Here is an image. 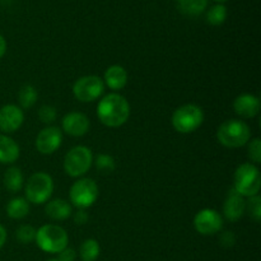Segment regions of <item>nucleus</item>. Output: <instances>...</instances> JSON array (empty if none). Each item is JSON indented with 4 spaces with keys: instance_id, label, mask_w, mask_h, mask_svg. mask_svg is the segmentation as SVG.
I'll return each instance as SVG.
<instances>
[{
    "instance_id": "obj_17",
    "label": "nucleus",
    "mask_w": 261,
    "mask_h": 261,
    "mask_svg": "<svg viewBox=\"0 0 261 261\" xmlns=\"http://www.w3.org/2000/svg\"><path fill=\"white\" fill-rule=\"evenodd\" d=\"M20 149L14 139L5 134H0V163L12 165L19 158Z\"/></svg>"
},
{
    "instance_id": "obj_9",
    "label": "nucleus",
    "mask_w": 261,
    "mask_h": 261,
    "mask_svg": "<svg viewBox=\"0 0 261 261\" xmlns=\"http://www.w3.org/2000/svg\"><path fill=\"white\" fill-rule=\"evenodd\" d=\"M105 83L97 75H84L76 79L73 84V94L78 101L83 103L98 99L105 92Z\"/></svg>"
},
{
    "instance_id": "obj_30",
    "label": "nucleus",
    "mask_w": 261,
    "mask_h": 261,
    "mask_svg": "<svg viewBox=\"0 0 261 261\" xmlns=\"http://www.w3.org/2000/svg\"><path fill=\"white\" fill-rule=\"evenodd\" d=\"M219 244L222 245L226 249H229V247H233L234 244H236V236L233 234V232L226 231L219 236Z\"/></svg>"
},
{
    "instance_id": "obj_1",
    "label": "nucleus",
    "mask_w": 261,
    "mask_h": 261,
    "mask_svg": "<svg viewBox=\"0 0 261 261\" xmlns=\"http://www.w3.org/2000/svg\"><path fill=\"white\" fill-rule=\"evenodd\" d=\"M97 117L107 127H120L130 117V105L121 94L109 93L97 105Z\"/></svg>"
},
{
    "instance_id": "obj_26",
    "label": "nucleus",
    "mask_w": 261,
    "mask_h": 261,
    "mask_svg": "<svg viewBox=\"0 0 261 261\" xmlns=\"http://www.w3.org/2000/svg\"><path fill=\"white\" fill-rule=\"evenodd\" d=\"M36 232H37V229L31 226V224H22L15 231V239L23 245L31 244V242L35 241Z\"/></svg>"
},
{
    "instance_id": "obj_5",
    "label": "nucleus",
    "mask_w": 261,
    "mask_h": 261,
    "mask_svg": "<svg viewBox=\"0 0 261 261\" xmlns=\"http://www.w3.org/2000/svg\"><path fill=\"white\" fill-rule=\"evenodd\" d=\"M172 126L180 134H190L198 130L204 122V111L194 103L177 107L172 114Z\"/></svg>"
},
{
    "instance_id": "obj_16",
    "label": "nucleus",
    "mask_w": 261,
    "mask_h": 261,
    "mask_svg": "<svg viewBox=\"0 0 261 261\" xmlns=\"http://www.w3.org/2000/svg\"><path fill=\"white\" fill-rule=\"evenodd\" d=\"M127 79H129V75L124 66L111 65L106 69L102 81H103L105 86L109 87L111 91H121L122 88L126 87Z\"/></svg>"
},
{
    "instance_id": "obj_15",
    "label": "nucleus",
    "mask_w": 261,
    "mask_h": 261,
    "mask_svg": "<svg viewBox=\"0 0 261 261\" xmlns=\"http://www.w3.org/2000/svg\"><path fill=\"white\" fill-rule=\"evenodd\" d=\"M260 98L255 94H240L233 101V110L242 119H252L260 112Z\"/></svg>"
},
{
    "instance_id": "obj_12",
    "label": "nucleus",
    "mask_w": 261,
    "mask_h": 261,
    "mask_svg": "<svg viewBox=\"0 0 261 261\" xmlns=\"http://www.w3.org/2000/svg\"><path fill=\"white\" fill-rule=\"evenodd\" d=\"M24 114L17 105H5L0 109V132L3 134H13L22 126Z\"/></svg>"
},
{
    "instance_id": "obj_34",
    "label": "nucleus",
    "mask_w": 261,
    "mask_h": 261,
    "mask_svg": "<svg viewBox=\"0 0 261 261\" xmlns=\"http://www.w3.org/2000/svg\"><path fill=\"white\" fill-rule=\"evenodd\" d=\"M5 53H7V41L0 35V59L5 55Z\"/></svg>"
},
{
    "instance_id": "obj_10",
    "label": "nucleus",
    "mask_w": 261,
    "mask_h": 261,
    "mask_svg": "<svg viewBox=\"0 0 261 261\" xmlns=\"http://www.w3.org/2000/svg\"><path fill=\"white\" fill-rule=\"evenodd\" d=\"M194 228L203 236H213L223 228V218L216 209H201L194 217Z\"/></svg>"
},
{
    "instance_id": "obj_19",
    "label": "nucleus",
    "mask_w": 261,
    "mask_h": 261,
    "mask_svg": "<svg viewBox=\"0 0 261 261\" xmlns=\"http://www.w3.org/2000/svg\"><path fill=\"white\" fill-rule=\"evenodd\" d=\"M3 182H4L5 189L10 193H19L24 184V177H23V172L19 167L17 166H12L8 168L3 177Z\"/></svg>"
},
{
    "instance_id": "obj_25",
    "label": "nucleus",
    "mask_w": 261,
    "mask_h": 261,
    "mask_svg": "<svg viewBox=\"0 0 261 261\" xmlns=\"http://www.w3.org/2000/svg\"><path fill=\"white\" fill-rule=\"evenodd\" d=\"M93 163L96 165L97 170L105 173L112 172L116 168V162H115L114 157L106 154V153H101V154L97 155L96 160H93Z\"/></svg>"
},
{
    "instance_id": "obj_35",
    "label": "nucleus",
    "mask_w": 261,
    "mask_h": 261,
    "mask_svg": "<svg viewBox=\"0 0 261 261\" xmlns=\"http://www.w3.org/2000/svg\"><path fill=\"white\" fill-rule=\"evenodd\" d=\"M214 2H217V3H218V4H222V3L227 2V0H214Z\"/></svg>"
},
{
    "instance_id": "obj_14",
    "label": "nucleus",
    "mask_w": 261,
    "mask_h": 261,
    "mask_svg": "<svg viewBox=\"0 0 261 261\" xmlns=\"http://www.w3.org/2000/svg\"><path fill=\"white\" fill-rule=\"evenodd\" d=\"M246 212V200L233 188L229 190L223 204V216L227 221L237 222Z\"/></svg>"
},
{
    "instance_id": "obj_6",
    "label": "nucleus",
    "mask_w": 261,
    "mask_h": 261,
    "mask_svg": "<svg viewBox=\"0 0 261 261\" xmlns=\"http://www.w3.org/2000/svg\"><path fill=\"white\" fill-rule=\"evenodd\" d=\"M54 193V180L48 173L36 172L28 178L24 186L25 199L30 204L41 205L50 200Z\"/></svg>"
},
{
    "instance_id": "obj_32",
    "label": "nucleus",
    "mask_w": 261,
    "mask_h": 261,
    "mask_svg": "<svg viewBox=\"0 0 261 261\" xmlns=\"http://www.w3.org/2000/svg\"><path fill=\"white\" fill-rule=\"evenodd\" d=\"M73 218H74V223L82 226V224H86L87 222H88V214H87L86 209H78V211L74 213Z\"/></svg>"
},
{
    "instance_id": "obj_36",
    "label": "nucleus",
    "mask_w": 261,
    "mask_h": 261,
    "mask_svg": "<svg viewBox=\"0 0 261 261\" xmlns=\"http://www.w3.org/2000/svg\"><path fill=\"white\" fill-rule=\"evenodd\" d=\"M47 261H58V259H50V260H47Z\"/></svg>"
},
{
    "instance_id": "obj_28",
    "label": "nucleus",
    "mask_w": 261,
    "mask_h": 261,
    "mask_svg": "<svg viewBox=\"0 0 261 261\" xmlns=\"http://www.w3.org/2000/svg\"><path fill=\"white\" fill-rule=\"evenodd\" d=\"M247 144H249V149H247L249 158L254 165H259L261 163V140L259 138H255L250 140Z\"/></svg>"
},
{
    "instance_id": "obj_11",
    "label": "nucleus",
    "mask_w": 261,
    "mask_h": 261,
    "mask_svg": "<svg viewBox=\"0 0 261 261\" xmlns=\"http://www.w3.org/2000/svg\"><path fill=\"white\" fill-rule=\"evenodd\" d=\"M35 144L41 154H54L63 144V132L58 126L45 127L37 134Z\"/></svg>"
},
{
    "instance_id": "obj_33",
    "label": "nucleus",
    "mask_w": 261,
    "mask_h": 261,
    "mask_svg": "<svg viewBox=\"0 0 261 261\" xmlns=\"http://www.w3.org/2000/svg\"><path fill=\"white\" fill-rule=\"evenodd\" d=\"M7 237H8L7 229H5V227L3 226V224H0V250L4 247L5 242H7Z\"/></svg>"
},
{
    "instance_id": "obj_31",
    "label": "nucleus",
    "mask_w": 261,
    "mask_h": 261,
    "mask_svg": "<svg viewBox=\"0 0 261 261\" xmlns=\"http://www.w3.org/2000/svg\"><path fill=\"white\" fill-rule=\"evenodd\" d=\"M76 260V251L73 247H65L63 251L58 254V261H75Z\"/></svg>"
},
{
    "instance_id": "obj_21",
    "label": "nucleus",
    "mask_w": 261,
    "mask_h": 261,
    "mask_svg": "<svg viewBox=\"0 0 261 261\" xmlns=\"http://www.w3.org/2000/svg\"><path fill=\"white\" fill-rule=\"evenodd\" d=\"M101 254V246L94 239H87L79 247V256L82 261H96Z\"/></svg>"
},
{
    "instance_id": "obj_8",
    "label": "nucleus",
    "mask_w": 261,
    "mask_h": 261,
    "mask_svg": "<svg viewBox=\"0 0 261 261\" xmlns=\"http://www.w3.org/2000/svg\"><path fill=\"white\" fill-rule=\"evenodd\" d=\"M71 206L76 209H88L98 199V186L93 178L81 177L71 185L69 191Z\"/></svg>"
},
{
    "instance_id": "obj_29",
    "label": "nucleus",
    "mask_w": 261,
    "mask_h": 261,
    "mask_svg": "<svg viewBox=\"0 0 261 261\" xmlns=\"http://www.w3.org/2000/svg\"><path fill=\"white\" fill-rule=\"evenodd\" d=\"M58 117V111L54 106L50 105H43L38 110V119L43 122V124H53Z\"/></svg>"
},
{
    "instance_id": "obj_13",
    "label": "nucleus",
    "mask_w": 261,
    "mask_h": 261,
    "mask_svg": "<svg viewBox=\"0 0 261 261\" xmlns=\"http://www.w3.org/2000/svg\"><path fill=\"white\" fill-rule=\"evenodd\" d=\"M61 127L65 134L74 138H81L89 132L91 121L88 116L78 111H73L66 114L61 121Z\"/></svg>"
},
{
    "instance_id": "obj_7",
    "label": "nucleus",
    "mask_w": 261,
    "mask_h": 261,
    "mask_svg": "<svg viewBox=\"0 0 261 261\" xmlns=\"http://www.w3.org/2000/svg\"><path fill=\"white\" fill-rule=\"evenodd\" d=\"M93 165V153L88 147L76 145L64 157V171L73 178H81Z\"/></svg>"
},
{
    "instance_id": "obj_22",
    "label": "nucleus",
    "mask_w": 261,
    "mask_h": 261,
    "mask_svg": "<svg viewBox=\"0 0 261 261\" xmlns=\"http://www.w3.org/2000/svg\"><path fill=\"white\" fill-rule=\"evenodd\" d=\"M178 9L186 15L196 17L204 12L206 7V0H177Z\"/></svg>"
},
{
    "instance_id": "obj_27",
    "label": "nucleus",
    "mask_w": 261,
    "mask_h": 261,
    "mask_svg": "<svg viewBox=\"0 0 261 261\" xmlns=\"http://www.w3.org/2000/svg\"><path fill=\"white\" fill-rule=\"evenodd\" d=\"M246 201V211L255 222H260L261 219V198L259 195L247 198Z\"/></svg>"
},
{
    "instance_id": "obj_23",
    "label": "nucleus",
    "mask_w": 261,
    "mask_h": 261,
    "mask_svg": "<svg viewBox=\"0 0 261 261\" xmlns=\"http://www.w3.org/2000/svg\"><path fill=\"white\" fill-rule=\"evenodd\" d=\"M38 98L37 91L33 86L31 84H24L22 88L19 89V93H18V99H19V105L22 109L27 110L31 107L35 106L36 101Z\"/></svg>"
},
{
    "instance_id": "obj_18",
    "label": "nucleus",
    "mask_w": 261,
    "mask_h": 261,
    "mask_svg": "<svg viewBox=\"0 0 261 261\" xmlns=\"http://www.w3.org/2000/svg\"><path fill=\"white\" fill-rule=\"evenodd\" d=\"M45 213L53 221H65L73 214V206L64 199H54L47 201L45 206Z\"/></svg>"
},
{
    "instance_id": "obj_2",
    "label": "nucleus",
    "mask_w": 261,
    "mask_h": 261,
    "mask_svg": "<svg viewBox=\"0 0 261 261\" xmlns=\"http://www.w3.org/2000/svg\"><path fill=\"white\" fill-rule=\"evenodd\" d=\"M217 139L223 147L236 149L246 145L251 139V130L245 121L237 119L226 120L217 130Z\"/></svg>"
},
{
    "instance_id": "obj_3",
    "label": "nucleus",
    "mask_w": 261,
    "mask_h": 261,
    "mask_svg": "<svg viewBox=\"0 0 261 261\" xmlns=\"http://www.w3.org/2000/svg\"><path fill=\"white\" fill-rule=\"evenodd\" d=\"M36 245L46 254H59L68 247V232L58 224H45L36 232Z\"/></svg>"
},
{
    "instance_id": "obj_24",
    "label": "nucleus",
    "mask_w": 261,
    "mask_h": 261,
    "mask_svg": "<svg viewBox=\"0 0 261 261\" xmlns=\"http://www.w3.org/2000/svg\"><path fill=\"white\" fill-rule=\"evenodd\" d=\"M227 19V8L223 4H216L206 13V22L212 25H221Z\"/></svg>"
},
{
    "instance_id": "obj_4",
    "label": "nucleus",
    "mask_w": 261,
    "mask_h": 261,
    "mask_svg": "<svg viewBox=\"0 0 261 261\" xmlns=\"http://www.w3.org/2000/svg\"><path fill=\"white\" fill-rule=\"evenodd\" d=\"M260 188L261 175L257 166L251 162L240 165L234 172V190L244 198H251L259 195Z\"/></svg>"
},
{
    "instance_id": "obj_20",
    "label": "nucleus",
    "mask_w": 261,
    "mask_h": 261,
    "mask_svg": "<svg viewBox=\"0 0 261 261\" xmlns=\"http://www.w3.org/2000/svg\"><path fill=\"white\" fill-rule=\"evenodd\" d=\"M7 216L12 219H23L30 214V203L25 198H13L7 204Z\"/></svg>"
}]
</instances>
